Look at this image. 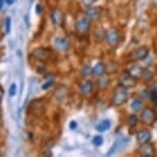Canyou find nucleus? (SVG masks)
Segmentation results:
<instances>
[{"mask_svg": "<svg viewBox=\"0 0 157 157\" xmlns=\"http://www.w3.org/2000/svg\"><path fill=\"white\" fill-rule=\"evenodd\" d=\"M129 98V92L128 89L123 88L121 86H118L114 89L113 96H112V103L116 106H120L127 101Z\"/></svg>", "mask_w": 157, "mask_h": 157, "instance_id": "nucleus-1", "label": "nucleus"}, {"mask_svg": "<svg viewBox=\"0 0 157 157\" xmlns=\"http://www.w3.org/2000/svg\"><path fill=\"white\" fill-rule=\"evenodd\" d=\"M33 57L43 62H48V61L54 60V52L49 48H38L35 49L32 53Z\"/></svg>", "mask_w": 157, "mask_h": 157, "instance_id": "nucleus-2", "label": "nucleus"}, {"mask_svg": "<svg viewBox=\"0 0 157 157\" xmlns=\"http://www.w3.org/2000/svg\"><path fill=\"white\" fill-rule=\"evenodd\" d=\"M105 39L111 49H116L120 43V32L116 28H111L105 32Z\"/></svg>", "mask_w": 157, "mask_h": 157, "instance_id": "nucleus-3", "label": "nucleus"}, {"mask_svg": "<svg viewBox=\"0 0 157 157\" xmlns=\"http://www.w3.org/2000/svg\"><path fill=\"white\" fill-rule=\"evenodd\" d=\"M91 27V21L87 17H82V18H78L75 22V29L77 34L78 35H86L89 32Z\"/></svg>", "mask_w": 157, "mask_h": 157, "instance_id": "nucleus-4", "label": "nucleus"}, {"mask_svg": "<svg viewBox=\"0 0 157 157\" xmlns=\"http://www.w3.org/2000/svg\"><path fill=\"white\" fill-rule=\"evenodd\" d=\"M129 142H130L129 136H123L121 139H118L117 141L114 143V145L111 147V149L109 150L106 156L110 157L118 152H121V151H123L126 147H127L128 144H129Z\"/></svg>", "mask_w": 157, "mask_h": 157, "instance_id": "nucleus-5", "label": "nucleus"}, {"mask_svg": "<svg viewBox=\"0 0 157 157\" xmlns=\"http://www.w3.org/2000/svg\"><path fill=\"white\" fill-rule=\"evenodd\" d=\"M118 83H119V86L123 87V88L130 89V88L136 87L137 81L126 71V72H123V74L120 75L119 78H118Z\"/></svg>", "mask_w": 157, "mask_h": 157, "instance_id": "nucleus-6", "label": "nucleus"}, {"mask_svg": "<svg viewBox=\"0 0 157 157\" xmlns=\"http://www.w3.org/2000/svg\"><path fill=\"white\" fill-rule=\"evenodd\" d=\"M156 119H157V116H156V114L153 109L148 108V106L145 109H143L142 114H141V120L144 124L152 125L153 123L155 122Z\"/></svg>", "mask_w": 157, "mask_h": 157, "instance_id": "nucleus-7", "label": "nucleus"}, {"mask_svg": "<svg viewBox=\"0 0 157 157\" xmlns=\"http://www.w3.org/2000/svg\"><path fill=\"white\" fill-rule=\"evenodd\" d=\"M149 55V49L145 46H142V47H139L136 48V50H133L131 52V59L134 61H139V60H144L145 58L148 57Z\"/></svg>", "mask_w": 157, "mask_h": 157, "instance_id": "nucleus-8", "label": "nucleus"}, {"mask_svg": "<svg viewBox=\"0 0 157 157\" xmlns=\"http://www.w3.org/2000/svg\"><path fill=\"white\" fill-rule=\"evenodd\" d=\"M85 15H86L87 18L90 20V21H98L102 15V8L98 7V6L87 7Z\"/></svg>", "mask_w": 157, "mask_h": 157, "instance_id": "nucleus-9", "label": "nucleus"}, {"mask_svg": "<svg viewBox=\"0 0 157 157\" xmlns=\"http://www.w3.org/2000/svg\"><path fill=\"white\" fill-rule=\"evenodd\" d=\"M139 153H140V155L153 157L154 155H155V147H154L153 144L146 143V144H143V145L140 146Z\"/></svg>", "mask_w": 157, "mask_h": 157, "instance_id": "nucleus-10", "label": "nucleus"}, {"mask_svg": "<svg viewBox=\"0 0 157 157\" xmlns=\"http://www.w3.org/2000/svg\"><path fill=\"white\" fill-rule=\"evenodd\" d=\"M151 139H152V133H151V131L148 129L140 130L139 132L136 133V141L140 145L149 143L151 141Z\"/></svg>", "mask_w": 157, "mask_h": 157, "instance_id": "nucleus-11", "label": "nucleus"}, {"mask_svg": "<svg viewBox=\"0 0 157 157\" xmlns=\"http://www.w3.org/2000/svg\"><path fill=\"white\" fill-rule=\"evenodd\" d=\"M51 19L53 24L56 26H62L64 23V13L60 10H53L51 13Z\"/></svg>", "mask_w": 157, "mask_h": 157, "instance_id": "nucleus-12", "label": "nucleus"}, {"mask_svg": "<svg viewBox=\"0 0 157 157\" xmlns=\"http://www.w3.org/2000/svg\"><path fill=\"white\" fill-rule=\"evenodd\" d=\"M144 67H142L140 64H132V65L129 66L128 68L127 72L129 74L131 77L134 78L136 80L137 78H142V75H143V72H144Z\"/></svg>", "mask_w": 157, "mask_h": 157, "instance_id": "nucleus-13", "label": "nucleus"}, {"mask_svg": "<svg viewBox=\"0 0 157 157\" xmlns=\"http://www.w3.org/2000/svg\"><path fill=\"white\" fill-rule=\"evenodd\" d=\"M80 89H81V92H82L83 95H85V96H90L94 90V85L92 84V82H90V81L86 80L80 84Z\"/></svg>", "mask_w": 157, "mask_h": 157, "instance_id": "nucleus-14", "label": "nucleus"}, {"mask_svg": "<svg viewBox=\"0 0 157 157\" xmlns=\"http://www.w3.org/2000/svg\"><path fill=\"white\" fill-rule=\"evenodd\" d=\"M56 48L61 52H66L69 49V43L65 37H58L55 40Z\"/></svg>", "mask_w": 157, "mask_h": 157, "instance_id": "nucleus-15", "label": "nucleus"}, {"mask_svg": "<svg viewBox=\"0 0 157 157\" xmlns=\"http://www.w3.org/2000/svg\"><path fill=\"white\" fill-rule=\"evenodd\" d=\"M92 71H93L94 75H96V77H101L106 71V66L103 62H98L97 64H95V66L92 68Z\"/></svg>", "mask_w": 157, "mask_h": 157, "instance_id": "nucleus-16", "label": "nucleus"}, {"mask_svg": "<svg viewBox=\"0 0 157 157\" xmlns=\"http://www.w3.org/2000/svg\"><path fill=\"white\" fill-rule=\"evenodd\" d=\"M43 109H44V105L40 100H34L29 105V111L32 114H37V112H41Z\"/></svg>", "mask_w": 157, "mask_h": 157, "instance_id": "nucleus-17", "label": "nucleus"}, {"mask_svg": "<svg viewBox=\"0 0 157 157\" xmlns=\"http://www.w3.org/2000/svg\"><path fill=\"white\" fill-rule=\"evenodd\" d=\"M111 125L112 123L109 119H105V120H102L101 122H99L96 126V129L100 132H103V131H106L111 128Z\"/></svg>", "mask_w": 157, "mask_h": 157, "instance_id": "nucleus-18", "label": "nucleus"}, {"mask_svg": "<svg viewBox=\"0 0 157 157\" xmlns=\"http://www.w3.org/2000/svg\"><path fill=\"white\" fill-rule=\"evenodd\" d=\"M131 109L134 112H139L143 110V101L140 98H134L133 101L131 102Z\"/></svg>", "mask_w": 157, "mask_h": 157, "instance_id": "nucleus-19", "label": "nucleus"}, {"mask_svg": "<svg viewBox=\"0 0 157 157\" xmlns=\"http://www.w3.org/2000/svg\"><path fill=\"white\" fill-rule=\"evenodd\" d=\"M110 83V80H109L108 77H99V78L97 80V86L99 87L100 89H103V88H106Z\"/></svg>", "mask_w": 157, "mask_h": 157, "instance_id": "nucleus-20", "label": "nucleus"}, {"mask_svg": "<svg viewBox=\"0 0 157 157\" xmlns=\"http://www.w3.org/2000/svg\"><path fill=\"white\" fill-rule=\"evenodd\" d=\"M127 122H128V124H129V126H131V127H134V126L139 123V118H137V116L136 114H131V115L128 116Z\"/></svg>", "mask_w": 157, "mask_h": 157, "instance_id": "nucleus-21", "label": "nucleus"}, {"mask_svg": "<svg viewBox=\"0 0 157 157\" xmlns=\"http://www.w3.org/2000/svg\"><path fill=\"white\" fill-rule=\"evenodd\" d=\"M153 77H154L153 71H149V69H147V68L144 69V72H143V75H142V78H144V81L149 82V81L153 80Z\"/></svg>", "mask_w": 157, "mask_h": 157, "instance_id": "nucleus-22", "label": "nucleus"}, {"mask_svg": "<svg viewBox=\"0 0 157 157\" xmlns=\"http://www.w3.org/2000/svg\"><path fill=\"white\" fill-rule=\"evenodd\" d=\"M93 75V71H92V68L89 65H86L83 67L82 69V75L84 78H89L91 77V75Z\"/></svg>", "mask_w": 157, "mask_h": 157, "instance_id": "nucleus-23", "label": "nucleus"}, {"mask_svg": "<svg viewBox=\"0 0 157 157\" xmlns=\"http://www.w3.org/2000/svg\"><path fill=\"white\" fill-rule=\"evenodd\" d=\"M103 143V137L101 136H95L93 139V144L96 146V147H99L101 146Z\"/></svg>", "mask_w": 157, "mask_h": 157, "instance_id": "nucleus-24", "label": "nucleus"}, {"mask_svg": "<svg viewBox=\"0 0 157 157\" xmlns=\"http://www.w3.org/2000/svg\"><path fill=\"white\" fill-rule=\"evenodd\" d=\"M53 85H54V80H53V78H50V80H48L47 82L41 86V89H43V90H48V89L51 88Z\"/></svg>", "mask_w": 157, "mask_h": 157, "instance_id": "nucleus-25", "label": "nucleus"}, {"mask_svg": "<svg viewBox=\"0 0 157 157\" xmlns=\"http://www.w3.org/2000/svg\"><path fill=\"white\" fill-rule=\"evenodd\" d=\"M95 36H96V38L98 39V40H101V39L105 38V32L103 31L102 29H98L96 30V32H95Z\"/></svg>", "mask_w": 157, "mask_h": 157, "instance_id": "nucleus-26", "label": "nucleus"}, {"mask_svg": "<svg viewBox=\"0 0 157 157\" xmlns=\"http://www.w3.org/2000/svg\"><path fill=\"white\" fill-rule=\"evenodd\" d=\"M16 94H17V85L15 83H13L12 85H10V96L13 97Z\"/></svg>", "mask_w": 157, "mask_h": 157, "instance_id": "nucleus-27", "label": "nucleus"}, {"mask_svg": "<svg viewBox=\"0 0 157 157\" xmlns=\"http://www.w3.org/2000/svg\"><path fill=\"white\" fill-rule=\"evenodd\" d=\"M97 0H82V3L85 5L86 7H90V6H92L95 2H96Z\"/></svg>", "mask_w": 157, "mask_h": 157, "instance_id": "nucleus-28", "label": "nucleus"}, {"mask_svg": "<svg viewBox=\"0 0 157 157\" xmlns=\"http://www.w3.org/2000/svg\"><path fill=\"white\" fill-rule=\"evenodd\" d=\"M5 31L6 33H10V18H6L5 20Z\"/></svg>", "mask_w": 157, "mask_h": 157, "instance_id": "nucleus-29", "label": "nucleus"}, {"mask_svg": "<svg viewBox=\"0 0 157 157\" xmlns=\"http://www.w3.org/2000/svg\"><path fill=\"white\" fill-rule=\"evenodd\" d=\"M150 91H152V92H157V82H154V83L152 84V85H151Z\"/></svg>", "mask_w": 157, "mask_h": 157, "instance_id": "nucleus-30", "label": "nucleus"}, {"mask_svg": "<svg viewBox=\"0 0 157 157\" xmlns=\"http://www.w3.org/2000/svg\"><path fill=\"white\" fill-rule=\"evenodd\" d=\"M69 127H71V129H75L77 128V122L75 121H71V123H69Z\"/></svg>", "mask_w": 157, "mask_h": 157, "instance_id": "nucleus-31", "label": "nucleus"}, {"mask_svg": "<svg viewBox=\"0 0 157 157\" xmlns=\"http://www.w3.org/2000/svg\"><path fill=\"white\" fill-rule=\"evenodd\" d=\"M3 95H4V91H3V89H2V87H0V103H1V101H2Z\"/></svg>", "mask_w": 157, "mask_h": 157, "instance_id": "nucleus-32", "label": "nucleus"}, {"mask_svg": "<svg viewBox=\"0 0 157 157\" xmlns=\"http://www.w3.org/2000/svg\"><path fill=\"white\" fill-rule=\"evenodd\" d=\"M36 13H37L38 15H39V13H41V5L40 4L36 5Z\"/></svg>", "mask_w": 157, "mask_h": 157, "instance_id": "nucleus-33", "label": "nucleus"}, {"mask_svg": "<svg viewBox=\"0 0 157 157\" xmlns=\"http://www.w3.org/2000/svg\"><path fill=\"white\" fill-rule=\"evenodd\" d=\"M5 2H6L8 5H12L13 3V0H5Z\"/></svg>", "mask_w": 157, "mask_h": 157, "instance_id": "nucleus-34", "label": "nucleus"}, {"mask_svg": "<svg viewBox=\"0 0 157 157\" xmlns=\"http://www.w3.org/2000/svg\"><path fill=\"white\" fill-rule=\"evenodd\" d=\"M3 4H4V0H0V10L3 7Z\"/></svg>", "mask_w": 157, "mask_h": 157, "instance_id": "nucleus-35", "label": "nucleus"}, {"mask_svg": "<svg viewBox=\"0 0 157 157\" xmlns=\"http://www.w3.org/2000/svg\"><path fill=\"white\" fill-rule=\"evenodd\" d=\"M154 112H155V114H156V116H157V102L155 103V105H154Z\"/></svg>", "mask_w": 157, "mask_h": 157, "instance_id": "nucleus-36", "label": "nucleus"}, {"mask_svg": "<svg viewBox=\"0 0 157 157\" xmlns=\"http://www.w3.org/2000/svg\"><path fill=\"white\" fill-rule=\"evenodd\" d=\"M139 157H149V156H144V155H140Z\"/></svg>", "mask_w": 157, "mask_h": 157, "instance_id": "nucleus-37", "label": "nucleus"}, {"mask_svg": "<svg viewBox=\"0 0 157 157\" xmlns=\"http://www.w3.org/2000/svg\"><path fill=\"white\" fill-rule=\"evenodd\" d=\"M0 117H1V110H0Z\"/></svg>", "mask_w": 157, "mask_h": 157, "instance_id": "nucleus-38", "label": "nucleus"}, {"mask_svg": "<svg viewBox=\"0 0 157 157\" xmlns=\"http://www.w3.org/2000/svg\"><path fill=\"white\" fill-rule=\"evenodd\" d=\"M0 28H1V23H0Z\"/></svg>", "mask_w": 157, "mask_h": 157, "instance_id": "nucleus-39", "label": "nucleus"}]
</instances>
